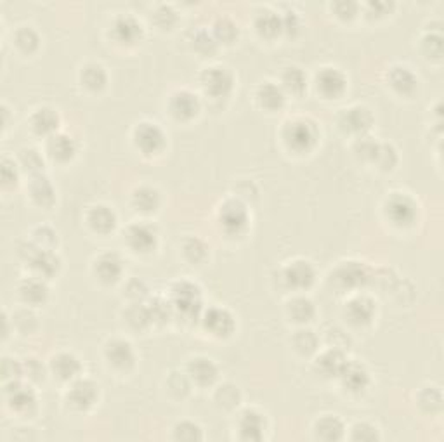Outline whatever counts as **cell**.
<instances>
[{"mask_svg":"<svg viewBox=\"0 0 444 442\" xmlns=\"http://www.w3.org/2000/svg\"><path fill=\"white\" fill-rule=\"evenodd\" d=\"M170 304L186 319H196L203 309L202 291L191 281H179L170 290Z\"/></svg>","mask_w":444,"mask_h":442,"instance_id":"6da1fadb","label":"cell"},{"mask_svg":"<svg viewBox=\"0 0 444 442\" xmlns=\"http://www.w3.org/2000/svg\"><path fill=\"white\" fill-rule=\"evenodd\" d=\"M319 132L311 120H296V122L286 123L283 130V139L286 146L296 153H307L318 142Z\"/></svg>","mask_w":444,"mask_h":442,"instance_id":"7a4b0ae2","label":"cell"},{"mask_svg":"<svg viewBox=\"0 0 444 442\" xmlns=\"http://www.w3.org/2000/svg\"><path fill=\"white\" fill-rule=\"evenodd\" d=\"M249 210L240 200H228L219 210V222L228 236H242L249 229Z\"/></svg>","mask_w":444,"mask_h":442,"instance_id":"3957f363","label":"cell"},{"mask_svg":"<svg viewBox=\"0 0 444 442\" xmlns=\"http://www.w3.org/2000/svg\"><path fill=\"white\" fill-rule=\"evenodd\" d=\"M385 215L398 228H408L417 221L418 207L405 193H394L385 202Z\"/></svg>","mask_w":444,"mask_h":442,"instance_id":"277c9868","label":"cell"},{"mask_svg":"<svg viewBox=\"0 0 444 442\" xmlns=\"http://www.w3.org/2000/svg\"><path fill=\"white\" fill-rule=\"evenodd\" d=\"M202 85L209 96L222 99V97H228L233 92L235 78H233V73L229 69L214 67L202 73Z\"/></svg>","mask_w":444,"mask_h":442,"instance_id":"5b68a950","label":"cell"},{"mask_svg":"<svg viewBox=\"0 0 444 442\" xmlns=\"http://www.w3.org/2000/svg\"><path fill=\"white\" fill-rule=\"evenodd\" d=\"M370 269L361 262H344L338 265L337 271L333 272V281L342 290H356V288L365 286L370 281Z\"/></svg>","mask_w":444,"mask_h":442,"instance_id":"8992f818","label":"cell"},{"mask_svg":"<svg viewBox=\"0 0 444 442\" xmlns=\"http://www.w3.org/2000/svg\"><path fill=\"white\" fill-rule=\"evenodd\" d=\"M134 144L144 153V155H156L162 151L167 144V137L163 130L156 123L143 122L134 130Z\"/></svg>","mask_w":444,"mask_h":442,"instance_id":"52a82bcc","label":"cell"},{"mask_svg":"<svg viewBox=\"0 0 444 442\" xmlns=\"http://www.w3.org/2000/svg\"><path fill=\"white\" fill-rule=\"evenodd\" d=\"M202 323L203 328L217 338L231 337L236 328V321L233 314L228 309H222V307H210L209 310H205Z\"/></svg>","mask_w":444,"mask_h":442,"instance_id":"ba28073f","label":"cell"},{"mask_svg":"<svg viewBox=\"0 0 444 442\" xmlns=\"http://www.w3.org/2000/svg\"><path fill=\"white\" fill-rule=\"evenodd\" d=\"M338 125L344 132L354 134V136H363L373 125V115L365 106H352V108L344 109L338 116Z\"/></svg>","mask_w":444,"mask_h":442,"instance_id":"9c48e42d","label":"cell"},{"mask_svg":"<svg viewBox=\"0 0 444 442\" xmlns=\"http://www.w3.org/2000/svg\"><path fill=\"white\" fill-rule=\"evenodd\" d=\"M27 261L40 277H53L61 268V261L49 248H42L39 244H30L27 251Z\"/></svg>","mask_w":444,"mask_h":442,"instance_id":"30bf717a","label":"cell"},{"mask_svg":"<svg viewBox=\"0 0 444 442\" xmlns=\"http://www.w3.org/2000/svg\"><path fill=\"white\" fill-rule=\"evenodd\" d=\"M316 87L325 96L326 99H337L345 92L347 87V78L344 73L337 68H323L316 75Z\"/></svg>","mask_w":444,"mask_h":442,"instance_id":"8fae6325","label":"cell"},{"mask_svg":"<svg viewBox=\"0 0 444 442\" xmlns=\"http://www.w3.org/2000/svg\"><path fill=\"white\" fill-rule=\"evenodd\" d=\"M125 238L129 247L139 254H149L158 244V235L156 229L149 224H132L125 233Z\"/></svg>","mask_w":444,"mask_h":442,"instance_id":"7c38bea8","label":"cell"},{"mask_svg":"<svg viewBox=\"0 0 444 442\" xmlns=\"http://www.w3.org/2000/svg\"><path fill=\"white\" fill-rule=\"evenodd\" d=\"M111 34L115 36L116 42L125 43V46H132L137 40L143 39V25L129 14H122L113 21Z\"/></svg>","mask_w":444,"mask_h":442,"instance_id":"4fadbf2b","label":"cell"},{"mask_svg":"<svg viewBox=\"0 0 444 442\" xmlns=\"http://www.w3.org/2000/svg\"><path fill=\"white\" fill-rule=\"evenodd\" d=\"M283 277H285V283L293 290H307L314 283L316 271L309 262L296 261L285 269Z\"/></svg>","mask_w":444,"mask_h":442,"instance_id":"5bb4252c","label":"cell"},{"mask_svg":"<svg viewBox=\"0 0 444 442\" xmlns=\"http://www.w3.org/2000/svg\"><path fill=\"white\" fill-rule=\"evenodd\" d=\"M338 378H340L344 389L352 394L365 392L370 385V373L361 363H351L349 361Z\"/></svg>","mask_w":444,"mask_h":442,"instance_id":"9a60e30c","label":"cell"},{"mask_svg":"<svg viewBox=\"0 0 444 442\" xmlns=\"http://www.w3.org/2000/svg\"><path fill=\"white\" fill-rule=\"evenodd\" d=\"M169 108L177 120H191L198 115L200 99L189 90H181L170 97Z\"/></svg>","mask_w":444,"mask_h":442,"instance_id":"2e32d148","label":"cell"},{"mask_svg":"<svg viewBox=\"0 0 444 442\" xmlns=\"http://www.w3.org/2000/svg\"><path fill=\"white\" fill-rule=\"evenodd\" d=\"M377 307L368 297H356L345 307V316L354 326H366L373 321Z\"/></svg>","mask_w":444,"mask_h":442,"instance_id":"e0dca14e","label":"cell"},{"mask_svg":"<svg viewBox=\"0 0 444 442\" xmlns=\"http://www.w3.org/2000/svg\"><path fill=\"white\" fill-rule=\"evenodd\" d=\"M99 390L97 385L90 380H76L68 392V399L76 409H87L97 401Z\"/></svg>","mask_w":444,"mask_h":442,"instance_id":"ac0fdd59","label":"cell"},{"mask_svg":"<svg viewBox=\"0 0 444 442\" xmlns=\"http://www.w3.org/2000/svg\"><path fill=\"white\" fill-rule=\"evenodd\" d=\"M106 359L116 370H129L136 363V354L129 342L111 340L106 345Z\"/></svg>","mask_w":444,"mask_h":442,"instance_id":"d6986e66","label":"cell"},{"mask_svg":"<svg viewBox=\"0 0 444 442\" xmlns=\"http://www.w3.org/2000/svg\"><path fill=\"white\" fill-rule=\"evenodd\" d=\"M94 271H96L97 277L103 283H115V281L120 279V276L123 272V261L118 255L113 254V251H108V254H103L97 258Z\"/></svg>","mask_w":444,"mask_h":442,"instance_id":"ffe728a7","label":"cell"},{"mask_svg":"<svg viewBox=\"0 0 444 442\" xmlns=\"http://www.w3.org/2000/svg\"><path fill=\"white\" fill-rule=\"evenodd\" d=\"M347 363V357H345V354L342 350L330 349L319 356V359L316 361V368L326 378H338Z\"/></svg>","mask_w":444,"mask_h":442,"instance_id":"44dd1931","label":"cell"},{"mask_svg":"<svg viewBox=\"0 0 444 442\" xmlns=\"http://www.w3.org/2000/svg\"><path fill=\"white\" fill-rule=\"evenodd\" d=\"M265 432V418L259 411L249 409L240 418V436L245 441H261Z\"/></svg>","mask_w":444,"mask_h":442,"instance_id":"7402d4cb","label":"cell"},{"mask_svg":"<svg viewBox=\"0 0 444 442\" xmlns=\"http://www.w3.org/2000/svg\"><path fill=\"white\" fill-rule=\"evenodd\" d=\"M6 392L9 396V404L18 411H32L37 404V396L34 390L27 385H21L20 382H11L6 387Z\"/></svg>","mask_w":444,"mask_h":442,"instance_id":"603a6c76","label":"cell"},{"mask_svg":"<svg viewBox=\"0 0 444 442\" xmlns=\"http://www.w3.org/2000/svg\"><path fill=\"white\" fill-rule=\"evenodd\" d=\"M188 375L198 385H210V383L216 382L219 370H217L214 361L207 359V357H196L189 363Z\"/></svg>","mask_w":444,"mask_h":442,"instance_id":"cb8c5ba5","label":"cell"},{"mask_svg":"<svg viewBox=\"0 0 444 442\" xmlns=\"http://www.w3.org/2000/svg\"><path fill=\"white\" fill-rule=\"evenodd\" d=\"M389 83L401 96H411L417 90L418 80L415 73L406 67H394L389 71Z\"/></svg>","mask_w":444,"mask_h":442,"instance_id":"d4e9b609","label":"cell"},{"mask_svg":"<svg viewBox=\"0 0 444 442\" xmlns=\"http://www.w3.org/2000/svg\"><path fill=\"white\" fill-rule=\"evenodd\" d=\"M47 151L57 162H70L76 153V142L67 134H56L47 142Z\"/></svg>","mask_w":444,"mask_h":442,"instance_id":"484cf974","label":"cell"},{"mask_svg":"<svg viewBox=\"0 0 444 442\" xmlns=\"http://www.w3.org/2000/svg\"><path fill=\"white\" fill-rule=\"evenodd\" d=\"M257 99H259L262 108L269 109V111H276V109H282L283 104H285V89L275 82H265L259 87Z\"/></svg>","mask_w":444,"mask_h":442,"instance_id":"4316f807","label":"cell"},{"mask_svg":"<svg viewBox=\"0 0 444 442\" xmlns=\"http://www.w3.org/2000/svg\"><path fill=\"white\" fill-rule=\"evenodd\" d=\"M30 193L32 198H34L40 207L49 208L56 202V189H54L53 182L42 174L34 175V179H32L30 182Z\"/></svg>","mask_w":444,"mask_h":442,"instance_id":"83f0119b","label":"cell"},{"mask_svg":"<svg viewBox=\"0 0 444 442\" xmlns=\"http://www.w3.org/2000/svg\"><path fill=\"white\" fill-rule=\"evenodd\" d=\"M90 228L101 235H108L116 228V214L106 205H97L89 212Z\"/></svg>","mask_w":444,"mask_h":442,"instance_id":"f1b7e54d","label":"cell"},{"mask_svg":"<svg viewBox=\"0 0 444 442\" xmlns=\"http://www.w3.org/2000/svg\"><path fill=\"white\" fill-rule=\"evenodd\" d=\"M256 30L257 34L264 39H276L278 35L283 34V23L282 16L276 14L275 11L264 9L257 14L256 18Z\"/></svg>","mask_w":444,"mask_h":442,"instance_id":"f546056e","label":"cell"},{"mask_svg":"<svg viewBox=\"0 0 444 442\" xmlns=\"http://www.w3.org/2000/svg\"><path fill=\"white\" fill-rule=\"evenodd\" d=\"M53 371L61 380H74L82 371V363L74 354H57L53 359Z\"/></svg>","mask_w":444,"mask_h":442,"instance_id":"4dcf8cb0","label":"cell"},{"mask_svg":"<svg viewBox=\"0 0 444 442\" xmlns=\"http://www.w3.org/2000/svg\"><path fill=\"white\" fill-rule=\"evenodd\" d=\"M32 127L40 136H50L60 127V115L50 108H40L32 116Z\"/></svg>","mask_w":444,"mask_h":442,"instance_id":"1f68e13d","label":"cell"},{"mask_svg":"<svg viewBox=\"0 0 444 442\" xmlns=\"http://www.w3.org/2000/svg\"><path fill=\"white\" fill-rule=\"evenodd\" d=\"M20 291L21 297L27 302H30V304H43V302L47 301V297H49V286H47L46 281H42L40 277L25 279Z\"/></svg>","mask_w":444,"mask_h":442,"instance_id":"d6a6232c","label":"cell"},{"mask_svg":"<svg viewBox=\"0 0 444 442\" xmlns=\"http://www.w3.org/2000/svg\"><path fill=\"white\" fill-rule=\"evenodd\" d=\"M80 78H82L83 85H85L89 90H94V92L104 89L108 82L106 69L101 67V64H94V63L87 64V67L82 69Z\"/></svg>","mask_w":444,"mask_h":442,"instance_id":"836d02e7","label":"cell"},{"mask_svg":"<svg viewBox=\"0 0 444 442\" xmlns=\"http://www.w3.org/2000/svg\"><path fill=\"white\" fill-rule=\"evenodd\" d=\"M316 436L323 441H338L344 436V423L337 416H325L316 423Z\"/></svg>","mask_w":444,"mask_h":442,"instance_id":"e575fe53","label":"cell"},{"mask_svg":"<svg viewBox=\"0 0 444 442\" xmlns=\"http://www.w3.org/2000/svg\"><path fill=\"white\" fill-rule=\"evenodd\" d=\"M282 82L283 89L289 90V92L292 94H297V96H300V94L307 89V76H305V73L297 67L286 68L282 76Z\"/></svg>","mask_w":444,"mask_h":442,"instance_id":"d590c367","label":"cell"},{"mask_svg":"<svg viewBox=\"0 0 444 442\" xmlns=\"http://www.w3.org/2000/svg\"><path fill=\"white\" fill-rule=\"evenodd\" d=\"M289 314L297 323H307V321H311L314 317L316 307L309 298L297 297L289 304Z\"/></svg>","mask_w":444,"mask_h":442,"instance_id":"8d00e7d4","label":"cell"},{"mask_svg":"<svg viewBox=\"0 0 444 442\" xmlns=\"http://www.w3.org/2000/svg\"><path fill=\"white\" fill-rule=\"evenodd\" d=\"M132 202L137 210L155 212L160 205V195L153 188H139L132 196Z\"/></svg>","mask_w":444,"mask_h":442,"instance_id":"74e56055","label":"cell"},{"mask_svg":"<svg viewBox=\"0 0 444 442\" xmlns=\"http://www.w3.org/2000/svg\"><path fill=\"white\" fill-rule=\"evenodd\" d=\"M125 319L134 330H146L153 324L151 316H149L148 305L144 304H134L125 312Z\"/></svg>","mask_w":444,"mask_h":442,"instance_id":"f35d334b","label":"cell"},{"mask_svg":"<svg viewBox=\"0 0 444 442\" xmlns=\"http://www.w3.org/2000/svg\"><path fill=\"white\" fill-rule=\"evenodd\" d=\"M238 27H236L235 21L229 20V18H219V20L214 23L212 35L216 36L217 42L231 43L238 39Z\"/></svg>","mask_w":444,"mask_h":442,"instance_id":"ab89813d","label":"cell"},{"mask_svg":"<svg viewBox=\"0 0 444 442\" xmlns=\"http://www.w3.org/2000/svg\"><path fill=\"white\" fill-rule=\"evenodd\" d=\"M148 310H149V316H151L153 324H163L172 317L174 312V307L170 304L169 301H163V298L156 297L149 302Z\"/></svg>","mask_w":444,"mask_h":442,"instance_id":"60d3db41","label":"cell"},{"mask_svg":"<svg viewBox=\"0 0 444 442\" xmlns=\"http://www.w3.org/2000/svg\"><path fill=\"white\" fill-rule=\"evenodd\" d=\"M217 43L219 42L216 40V36L207 30H198L193 35V49L202 56H212L217 50Z\"/></svg>","mask_w":444,"mask_h":442,"instance_id":"b9f144b4","label":"cell"},{"mask_svg":"<svg viewBox=\"0 0 444 442\" xmlns=\"http://www.w3.org/2000/svg\"><path fill=\"white\" fill-rule=\"evenodd\" d=\"M14 40H16L18 47H20L23 53H34L40 46V36L32 27L20 28V30L16 32V35H14Z\"/></svg>","mask_w":444,"mask_h":442,"instance_id":"7bdbcfd3","label":"cell"},{"mask_svg":"<svg viewBox=\"0 0 444 442\" xmlns=\"http://www.w3.org/2000/svg\"><path fill=\"white\" fill-rule=\"evenodd\" d=\"M184 255L189 262H193V264H200V262L205 261L207 255H209V248H207V244L203 243L202 240L189 238L184 243Z\"/></svg>","mask_w":444,"mask_h":442,"instance_id":"ee69618b","label":"cell"},{"mask_svg":"<svg viewBox=\"0 0 444 442\" xmlns=\"http://www.w3.org/2000/svg\"><path fill=\"white\" fill-rule=\"evenodd\" d=\"M20 162L25 170L34 175H39L43 170V158L37 149H23L20 155Z\"/></svg>","mask_w":444,"mask_h":442,"instance_id":"f6af8a7d","label":"cell"},{"mask_svg":"<svg viewBox=\"0 0 444 442\" xmlns=\"http://www.w3.org/2000/svg\"><path fill=\"white\" fill-rule=\"evenodd\" d=\"M293 345H296L298 352L307 356V354H312L318 349V337L311 330H300L293 337Z\"/></svg>","mask_w":444,"mask_h":442,"instance_id":"bcb514c9","label":"cell"},{"mask_svg":"<svg viewBox=\"0 0 444 442\" xmlns=\"http://www.w3.org/2000/svg\"><path fill=\"white\" fill-rule=\"evenodd\" d=\"M378 148H380V144H378L375 139L359 137L354 146V151L359 158L366 160V162H375V158H377L378 155Z\"/></svg>","mask_w":444,"mask_h":442,"instance_id":"7dc6e473","label":"cell"},{"mask_svg":"<svg viewBox=\"0 0 444 442\" xmlns=\"http://www.w3.org/2000/svg\"><path fill=\"white\" fill-rule=\"evenodd\" d=\"M375 162L378 163V167L382 170L394 169V165L398 163V151H396V148L392 144H380Z\"/></svg>","mask_w":444,"mask_h":442,"instance_id":"c3c4849f","label":"cell"},{"mask_svg":"<svg viewBox=\"0 0 444 442\" xmlns=\"http://www.w3.org/2000/svg\"><path fill=\"white\" fill-rule=\"evenodd\" d=\"M153 20L160 28L170 30L177 23V13L170 6H160L156 7L155 14H153Z\"/></svg>","mask_w":444,"mask_h":442,"instance_id":"681fc988","label":"cell"},{"mask_svg":"<svg viewBox=\"0 0 444 442\" xmlns=\"http://www.w3.org/2000/svg\"><path fill=\"white\" fill-rule=\"evenodd\" d=\"M418 401H420V406L429 413L439 411L443 406V396L438 389H425L418 397Z\"/></svg>","mask_w":444,"mask_h":442,"instance_id":"f907efd6","label":"cell"},{"mask_svg":"<svg viewBox=\"0 0 444 442\" xmlns=\"http://www.w3.org/2000/svg\"><path fill=\"white\" fill-rule=\"evenodd\" d=\"M176 439L179 441H200L203 437L202 429L193 422H183L176 427Z\"/></svg>","mask_w":444,"mask_h":442,"instance_id":"816d5d0a","label":"cell"},{"mask_svg":"<svg viewBox=\"0 0 444 442\" xmlns=\"http://www.w3.org/2000/svg\"><path fill=\"white\" fill-rule=\"evenodd\" d=\"M332 11L337 18L349 21L352 20V18H356V14H358L359 4L351 2V0H340V2L332 4Z\"/></svg>","mask_w":444,"mask_h":442,"instance_id":"f5cc1de1","label":"cell"},{"mask_svg":"<svg viewBox=\"0 0 444 442\" xmlns=\"http://www.w3.org/2000/svg\"><path fill=\"white\" fill-rule=\"evenodd\" d=\"M422 49H424V53L427 54L429 57H436V60H439V57L443 56L441 35H427L425 36L424 42H422Z\"/></svg>","mask_w":444,"mask_h":442,"instance_id":"db71d44e","label":"cell"},{"mask_svg":"<svg viewBox=\"0 0 444 442\" xmlns=\"http://www.w3.org/2000/svg\"><path fill=\"white\" fill-rule=\"evenodd\" d=\"M21 375H25L23 366H21L18 361L6 357L2 363V378L6 380V382H18V378H20Z\"/></svg>","mask_w":444,"mask_h":442,"instance_id":"11a10c76","label":"cell"},{"mask_svg":"<svg viewBox=\"0 0 444 442\" xmlns=\"http://www.w3.org/2000/svg\"><path fill=\"white\" fill-rule=\"evenodd\" d=\"M282 23H283V34L296 36L298 32H300L302 23L296 11H286V13L282 16Z\"/></svg>","mask_w":444,"mask_h":442,"instance_id":"9f6ffc18","label":"cell"},{"mask_svg":"<svg viewBox=\"0 0 444 442\" xmlns=\"http://www.w3.org/2000/svg\"><path fill=\"white\" fill-rule=\"evenodd\" d=\"M34 235H35V241H37L39 247L49 248V250H50V247H54L57 241L56 233H54L50 228H47V226H42V228L35 229Z\"/></svg>","mask_w":444,"mask_h":442,"instance_id":"6f0895ef","label":"cell"},{"mask_svg":"<svg viewBox=\"0 0 444 442\" xmlns=\"http://www.w3.org/2000/svg\"><path fill=\"white\" fill-rule=\"evenodd\" d=\"M352 439L354 441H377L378 432L373 425H368V423H358V425L352 429Z\"/></svg>","mask_w":444,"mask_h":442,"instance_id":"680465c9","label":"cell"},{"mask_svg":"<svg viewBox=\"0 0 444 442\" xmlns=\"http://www.w3.org/2000/svg\"><path fill=\"white\" fill-rule=\"evenodd\" d=\"M238 399H240V394L233 385H224L219 392H217V401H219L222 406L226 408L236 406V404H238Z\"/></svg>","mask_w":444,"mask_h":442,"instance_id":"91938a15","label":"cell"},{"mask_svg":"<svg viewBox=\"0 0 444 442\" xmlns=\"http://www.w3.org/2000/svg\"><path fill=\"white\" fill-rule=\"evenodd\" d=\"M125 291L132 301H141V298H144V295L148 293V286L143 279L134 277V279H130L129 283H127Z\"/></svg>","mask_w":444,"mask_h":442,"instance_id":"94428289","label":"cell"},{"mask_svg":"<svg viewBox=\"0 0 444 442\" xmlns=\"http://www.w3.org/2000/svg\"><path fill=\"white\" fill-rule=\"evenodd\" d=\"M169 389L172 390L176 396L183 397L184 394H188V390H189L188 378H186V376H183V375H179V373H174L169 378Z\"/></svg>","mask_w":444,"mask_h":442,"instance_id":"6125c7cd","label":"cell"},{"mask_svg":"<svg viewBox=\"0 0 444 442\" xmlns=\"http://www.w3.org/2000/svg\"><path fill=\"white\" fill-rule=\"evenodd\" d=\"M23 370H25V375H27L28 378L35 380V382H40V380H43V376H46L43 364L37 359H28L27 364L23 366Z\"/></svg>","mask_w":444,"mask_h":442,"instance_id":"be15d7a7","label":"cell"},{"mask_svg":"<svg viewBox=\"0 0 444 442\" xmlns=\"http://www.w3.org/2000/svg\"><path fill=\"white\" fill-rule=\"evenodd\" d=\"M0 172H2V182L6 186H11V184H16L18 182V169L16 165H14V162H11V160L4 158L2 160V169H0Z\"/></svg>","mask_w":444,"mask_h":442,"instance_id":"e7e4bbea","label":"cell"},{"mask_svg":"<svg viewBox=\"0 0 444 442\" xmlns=\"http://www.w3.org/2000/svg\"><path fill=\"white\" fill-rule=\"evenodd\" d=\"M392 7H394L392 2H368L366 4V14L370 18H380L391 13Z\"/></svg>","mask_w":444,"mask_h":442,"instance_id":"03108f58","label":"cell"}]
</instances>
